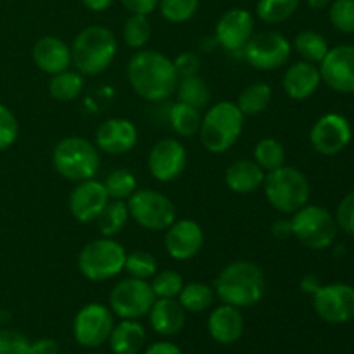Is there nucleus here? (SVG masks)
I'll return each mask as SVG.
<instances>
[{"label":"nucleus","mask_w":354,"mask_h":354,"mask_svg":"<svg viewBox=\"0 0 354 354\" xmlns=\"http://www.w3.org/2000/svg\"><path fill=\"white\" fill-rule=\"evenodd\" d=\"M156 296L147 280L124 279L114 286L109 296V310L121 320H138L149 315Z\"/></svg>","instance_id":"nucleus-10"},{"label":"nucleus","mask_w":354,"mask_h":354,"mask_svg":"<svg viewBox=\"0 0 354 354\" xmlns=\"http://www.w3.org/2000/svg\"><path fill=\"white\" fill-rule=\"evenodd\" d=\"M292 47L303 61L313 62V64H320L325 55H327L328 48H330L324 35L313 30H304L297 33L296 38H294Z\"/></svg>","instance_id":"nucleus-29"},{"label":"nucleus","mask_w":354,"mask_h":354,"mask_svg":"<svg viewBox=\"0 0 354 354\" xmlns=\"http://www.w3.org/2000/svg\"><path fill=\"white\" fill-rule=\"evenodd\" d=\"M52 165L62 178L69 182H83L97 175L100 156L97 145L82 137H66L52 152Z\"/></svg>","instance_id":"nucleus-6"},{"label":"nucleus","mask_w":354,"mask_h":354,"mask_svg":"<svg viewBox=\"0 0 354 354\" xmlns=\"http://www.w3.org/2000/svg\"><path fill=\"white\" fill-rule=\"evenodd\" d=\"M209 335L220 344H234L244 334V317L241 310L230 304L214 308L207 320Z\"/></svg>","instance_id":"nucleus-23"},{"label":"nucleus","mask_w":354,"mask_h":354,"mask_svg":"<svg viewBox=\"0 0 354 354\" xmlns=\"http://www.w3.org/2000/svg\"><path fill=\"white\" fill-rule=\"evenodd\" d=\"M266 171L254 159H239L225 171V183L235 194H252L263 187Z\"/></svg>","instance_id":"nucleus-24"},{"label":"nucleus","mask_w":354,"mask_h":354,"mask_svg":"<svg viewBox=\"0 0 354 354\" xmlns=\"http://www.w3.org/2000/svg\"><path fill=\"white\" fill-rule=\"evenodd\" d=\"M214 297H216V292H214L213 287L203 282L183 283L182 292L178 294L180 304L189 313H203V311H206L214 303Z\"/></svg>","instance_id":"nucleus-32"},{"label":"nucleus","mask_w":354,"mask_h":354,"mask_svg":"<svg viewBox=\"0 0 354 354\" xmlns=\"http://www.w3.org/2000/svg\"><path fill=\"white\" fill-rule=\"evenodd\" d=\"M0 354H33L31 342L21 332L2 328L0 330Z\"/></svg>","instance_id":"nucleus-43"},{"label":"nucleus","mask_w":354,"mask_h":354,"mask_svg":"<svg viewBox=\"0 0 354 354\" xmlns=\"http://www.w3.org/2000/svg\"><path fill=\"white\" fill-rule=\"evenodd\" d=\"M301 0H258L256 14L266 24H280L292 17Z\"/></svg>","instance_id":"nucleus-34"},{"label":"nucleus","mask_w":354,"mask_h":354,"mask_svg":"<svg viewBox=\"0 0 354 354\" xmlns=\"http://www.w3.org/2000/svg\"><path fill=\"white\" fill-rule=\"evenodd\" d=\"M283 90L294 100H306L313 95L322 83L320 68L313 62L299 61L289 66L283 75Z\"/></svg>","instance_id":"nucleus-22"},{"label":"nucleus","mask_w":354,"mask_h":354,"mask_svg":"<svg viewBox=\"0 0 354 354\" xmlns=\"http://www.w3.org/2000/svg\"><path fill=\"white\" fill-rule=\"evenodd\" d=\"M109 203L104 183L95 178L76 183L69 196V211L80 223H92L99 218L106 204Z\"/></svg>","instance_id":"nucleus-18"},{"label":"nucleus","mask_w":354,"mask_h":354,"mask_svg":"<svg viewBox=\"0 0 354 354\" xmlns=\"http://www.w3.org/2000/svg\"><path fill=\"white\" fill-rule=\"evenodd\" d=\"M332 3V0H308V6L313 10H324Z\"/></svg>","instance_id":"nucleus-52"},{"label":"nucleus","mask_w":354,"mask_h":354,"mask_svg":"<svg viewBox=\"0 0 354 354\" xmlns=\"http://www.w3.org/2000/svg\"><path fill=\"white\" fill-rule=\"evenodd\" d=\"M128 211L140 227L152 232H162L176 220V207L165 194L151 189L135 190L128 197Z\"/></svg>","instance_id":"nucleus-9"},{"label":"nucleus","mask_w":354,"mask_h":354,"mask_svg":"<svg viewBox=\"0 0 354 354\" xmlns=\"http://www.w3.org/2000/svg\"><path fill=\"white\" fill-rule=\"evenodd\" d=\"M152 35L151 23L144 14H131L123 26V40L131 48H144Z\"/></svg>","instance_id":"nucleus-36"},{"label":"nucleus","mask_w":354,"mask_h":354,"mask_svg":"<svg viewBox=\"0 0 354 354\" xmlns=\"http://www.w3.org/2000/svg\"><path fill=\"white\" fill-rule=\"evenodd\" d=\"M272 97V86L268 83H252L241 92L237 99V107L244 116H258L263 111L268 109Z\"/></svg>","instance_id":"nucleus-27"},{"label":"nucleus","mask_w":354,"mask_h":354,"mask_svg":"<svg viewBox=\"0 0 354 354\" xmlns=\"http://www.w3.org/2000/svg\"><path fill=\"white\" fill-rule=\"evenodd\" d=\"M118 41L104 26H88L80 31L71 45V64L83 76H95L113 64Z\"/></svg>","instance_id":"nucleus-3"},{"label":"nucleus","mask_w":354,"mask_h":354,"mask_svg":"<svg viewBox=\"0 0 354 354\" xmlns=\"http://www.w3.org/2000/svg\"><path fill=\"white\" fill-rule=\"evenodd\" d=\"M120 2L130 14H144V16L154 12L159 6V0H120Z\"/></svg>","instance_id":"nucleus-46"},{"label":"nucleus","mask_w":354,"mask_h":354,"mask_svg":"<svg viewBox=\"0 0 354 354\" xmlns=\"http://www.w3.org/2000/svg\"><path fill=\"white\" fill-rule=\"evenodd\" d=\"M244 118L237 104L228 100L211 106L204 114L199 128L204 147L213 154L227 152L241 137L244 130Z\"/></svg>","instance_id":"nucleus-4"},{"label":"nucleus","mask_w":354,"mask_h":354,"mask_svg":"<svg viewBox=\"0 0 354 354\" xmlns=\"http://www.w3.org/2000/svg\"><path fill=\"white\" fill-rule=\"evenodd\" d=\"M272 234L277 239L292 237V223H290V220H277L272 225Z\"/></svg>","instance_id":"nucleus-49"},{"label":"nucleus","mask_w":354,"mask_h":354,"mask_svg":"<svg viewBox=\"0 0 354 354\" xmlns=\"http://www.w3.org/2000/svg\"><path fill=\"white\" fill-rule=\"evenodd\" d=\"M130 220L128 204L121 199H113L106 204L102 213L97 218V227L104 237H114L127 227Z\"/></svg>","instance_id":"nucleus-28"},{"label":"nucleus","mask_w":354,"mask_h":354,"mask_svg":"<svg viewBox=\"0 0 354 354\" xmlns=\"http://www.w3.org/2000/svg\"><path fill=\"white\" fill-rule=\"evenodd\" d=\"M145 339V328L137 320H121L113 327L107 342L114 354H138L144 348Z\"/></svg>","instance_id":"nucleus-26"},{"label":"nucleus","mask_w":354,"mask_h":354,"mask_svg":"<svg viewBox=\"0 0 354 354\" xmlns=\"http://www.w3.org/2000/svg\"><path fill=\"white\" fill-rule=\"evenodd\" d=\"M113 327V311L100 303H90L76 313L73 334L83 348H99L109 341Z\"/></svg>","instance_id":"nucleus-12"},{"label":"nucleus","mask_w":354,"mask_h":354,"mask_svg":"<svg viewBox=\"0 0 354 354\" xmlns=\"http://www.w3.org/2000/svg\"><path fill=\"white\" fill-rule=\"evenodd\" d=\"M313 308L318 317L332 325H341L354 318V287L335 282L322 286L313 294Z\"/></svg>","instance_id":"nucleus-13"},{"label":"nucleus","mask_w":354,"mask_h":354,"mask_svg":"<svg viewBox=\"0 0 354 354\" xmlns=\"http://www.w3.org/2000/svg\"><path fill=\"white\" fill-rule=\"evenodd\" d=\"M353 140V127L346 116L328 113L318 118L310 131V142L318 154L335 156L344 151Z\"/></svg>","instance_id":"nucleus-14"},{"label":"nucleus","mask_w":354,"mask_h":354,"mask_svg":"<svg viewBox=\"0 0 354 354\" xmlns=\"http://www.w3.org/2000/svg\"><path fill=\"white\" fill-rule=\"evenodd\" d=\"M169 127L180 137H192V135L199 133L201 121V111L196 107L189 106V104L176 102L173 104L171 109H169Z\"/></svg>","instance_id":"nucleus-30"},{"label":"nucleus","mask_w":354,"mask_h":354,"mask_svg":"<svg viewBox=\"0 0 354 354\" xmlns=\"http://www.w3.org/2000/svg\"><path fill=\"white\" fill-rule=\"evenodd\" d=\"M214 292L225 304L251 308L265 296V273L256 263L234 261L214 280Z\"/></svg>","instance_id":"nucleus-2"},{"label":"nucleus","mask_w":354,"mask_h":354,"mask_svg":"<svg viewBox=\"0 0 354 354\" xmlns=\"http://www.w3.org/2000/svg\"><path fill=\"white\" fill-rule=\"evenodd\" d=\"M173 66H175V71L178 75V78L196 76L199 75L201 59L194 52H183V54L176 55V59H173Z\"/></svg>","instance_id":"nucleus-45"},{"label":"nucleus","mask_w":354,"mask_h":354,"mask_svg":"<svg viewBox=\"0 0 354 354\" xmlns=\"http://www.w3.org/2000/svg\"><path fill=\"white\" fill-rule=\"evenodd\" d=\"M332 26L341 33H354V0H334L328 9Z\"/></svg>","instance_id":"nucleus-41"},{"label":"nucleus","mask_w":354,"mask_h":354,"mask_svg":"<svg viewBox=\"0 0 354 354\" xmlns=\"http://www.w3.org/2000/svg\"><path fill=\"white\" fill-rule=\"evenodd\" d=\"M145 354H183L182 349L173 342H154L149 346Z\"/></svg>","instance_id":"nucleus-48"},{"label":"nucleus","mask_w":354,"mask_h":354,"mask_svg":"<svg viewBox=\"0 0 354 354\" xmlns=\"http://www.w3.org/2000/svg\"><path fill=\"white\" fill-rule=\"evenodd\" d=\"M127 75L135 93L149 102H162L169 99L175 93L180 80L171 59L158 50L145 48L131 55Z\"/></svg>","instance_id":"nucleus-1"},{"label":"nucleus","mask_w":354,"mask_h":354,"mask_svg":"<svg viewBox=\"0 0 354 354\" xmlns=\"http://www.w3.org/2000/svg\"><path fill=\"white\" fill-rule=\"evenodd\" d=\"M82 2L86 9L93 10V12H100V10L109 9L114 0H82Z\"/></svg>","instance_id":"nucleus-51"},{"label":"nucleus","mask_w":354,"mask_h":354,"mask_svg":"<svg viewBox=\"0 0 354 354\" xmlns=\"http://www.w3.org/2000/svg\"><path fill=\"white\" fill-rule=\"evenodd\" d=\"M292 237H296L304 248L313 251H324L334 245L337 239V221L325 207L317 204H306L290 218Z\"/></svg>","instance_id":"nucleus-8"},{"label":"nucleus","mask_w":354,"mask_h":354,"mask_svg":"<svg viewBox=\"0 0 354 354\" xmlns=\"http://www.w3.org/2000/svg\"><path fill=\"white\" fill-rule=\"evenodd\" d=\"M31 353L33 354H59V344L54 339H38L31 342Z\"/></svg>","instance_id":"nucleus-47"},{"label":"nucleus","mask_w":354,"mask_h":354,"mask_svg":"<svg viewBox=\"0 0 354 354\" xmlns=\"http://www.w3.org/2000/svg\"><path fill=\"white\" fill-rule=\"evenodd\" d=\"M149 173L158 182L168 183L180 178L187 168V151L176 138H162L151 149L147 158Z\"/></svg>","instance_id":"nucleus-15"},{"label":"nucleus","mask_w":354,"mask_h":354,"mask_svg":"<svg viewBox=\"0 0 354 354\" xmlns=\"http://www.w3.org/2000/svg\"><path fill=\"white\" fill-rule=\"evenodd\" d=\"M322 82L339 93H354V45L328 48L320 62Z\"/></svg>","instance_id":"nucleus-16"},{"label":"nucleus","mask_w":354,"mask_h":354,"mask_svg":"<svg viewBox=\"0 0 354 354\" xmlns=\"http://www.w3.org/2000/svg\"><path fill=\"white\" fill-rule=\"evenodd\" d=\"M33 61L47 75H57L71 66V47L59 37H41L33 45Z\"/></svg>","instance_id":"nucleus-21"},{"label":"nucleus","mask_w":354,"mask_h":354,"mask_svg":"<svg viewBox=\"0 0 354 354\" xmlns=\"http://www.w3.org/2000/svg\"><path fill=\"white\" fill-rule=\"evenodd\" d=\"M335 221H337L339 230L346 232L348 235H354V190L339 203L337 211H335Z\"/></svg>","instance_id":"nucleus-44"},{"label":"nucleus","mask_w":354,"mask_h":354,"mask_svg":"<svg viewBox=\"0 0 354 354\" xmlns=\"http://www.w3.org/2000/svg\"><path fill=\"white\" fill-rule=\"evenodd\" d=\"M263 187L266 201L282 214H294L310 203V182L303 171L292 166H282L266 173Z\"/></svg>","instance_id":"nucleus-5"},{"label":"nucleus","mask_w":354,"mask_h":354,"mask_svg":"<svg viewBox=\"0 0 354 354\" xmlns=\"http://www.w3.org/2000/svg\"><path fill=\"white\" fill-rule=\"evenodd\" d=\"M183 283L185 282L180 273L173 272V270H165L152 277L151 287L156 299H176L178 294L182 292Z\"/></svg>","instance_id":"nucleus-38"},{"label":"nucleus","mask_w":354,"mask_h":354,"mask_svg":"<svg viewBox=\"0 0 354 354\" xmlns=\"http://www.w3.org/2000/svg\"><path fill=\"white\" fill-rule=\"evenodd\" d=\"M137 127L127 118H111L104 121L95 131L97 149L111 156L127 154L137 145Z\"/></svg>","instance_id":"nucleus-20"},{"label":"nucleus","mask_w":354,"mask_h":354,"mask_svg":"<svg viewBox=\"0 0 354 354\" xmlns=\"http://www.w3.org/2000/svg\"><path fill=\"white\" fill-rule=\"evenodd\" d=\"M286 149L275 138H263L254 147V161L265 169L266 173L286 166Z\"/></svg>","instance_id":"nucleus-35"},{"label":"nucleus","mask_w":354,"mask_h":354,"mask_svg":"<svg viewBox=\"0 0 354 354\" xmlns=\"http://www.w3.org/2000/svg\"><path fill=\"white\" fill-rule=\"evenodd\" d=\"M161 16L169 23H185L199 9V0H159Z\"/></svg>","instance_id":"nucleus-40"},{"label":"nucleus","mask_w":354,"mask_h":354,"mask_svg":"<svg viewBox=\"0 0 354 354\" xmlns=\"http://www.w3.org/2000/svg\"><path fill=\"white\" fill-rule=\"evenodd\" d=\"M254 35V17L249 10L235 7L221 14L214 28V40L227 52H242Z\"/></svg>","instance_id":"nucleus-17"},{"label":"nucleus","mask_w":354,"mask_h":354,"mask_svg":"<svg viewBox=\"0 0 354 354\" xmlns=\"http://www.w3.org/2000/svg\"><path fill=\"white\" fill-rule=\"evenodd\" d=\"M242 52L249 66L259 71H272L287 64L292 44L279 31H261L252 35Z\"/></svg>","instance_id":"nucleus-11"},{"label":"nucleus","mask_w":354,"mask_h":354,"mask_svg":"<svg viewBox=\"0 0 354 354\" xmlns=\"http://www.w3.org/2000/svg\"><path fill=\"white\" fill-rule=\"evenodd\" d=\"M320 287H322L320 280H318L315 275H306L303 280H301V289H303L306 294H311V296H313Z\"/></svg>","instance_id":"nucleus-50"},{"label":"nucleus","mask_w":354,"mask_h":354,"mask_svg":"<svg viewBox=\"0 0 354 354\" xmlns=\"http://www.w3.org/2000/svg\"><path fill=\"white\" fill-rule=\"evenodd\" d=\"M149 322L159 335L171 337L185 325V310L176 299H156L149 311Z\"/></svg>","instance_id":"nucleus-25"},{"label":"nucleus","mask_w":354,"mask_h":354,"mask_svg":"<svg viewBox=\"0 0 354 354\" xmlns=\"http://www.w3.org/2000/svg\"><path fill=\"white\" fill-rule=\"evenodd\" d=\"M204 244V232L194 220H175L165 235L168 254L176 261H187L199 254Z\"/></svg>","instance_id":"nucleus-19"},{"label":"nucleus","mask_w":354,"mask_h":354,"mask_svg":"<svg viewBox=\"0 0 354 354\" xmlns=\"http://www.w3.org/2000/svg\"><path fill=\"white\" fill-rule=\"evenodd\" d=\"M127 251L113 237H102L88 242L80 251L78 268L85 279L92 282H106L124 270Z\"/></svg>","instance_id":"nucleus-7"},{"label":"nucleus","mask_w":354,"mask_h":354,"mask_svg":"<svg viewBox=\"0 0 354 354\" xmlns=\"http://www.w3.org/2000/svg\"><path fill=\"white\" fill-rule=\"evenodd\" d=\"M124 270L133 279L149 280L158 273V259L147 251H135L127 254Z\"/></svg>","instance_id":"nucleus-39"},{"label":"nucleus","mask_w":354,"mask_h":354,"mask_svg":"<svg viewBox=\"0 0 354 354\" xmlns=\"http://www.w3.org/2000/svg\"><path fill=\"white\" fill-rule=\"evenodd\" d=\"M19 133V124L12 111L0 102V151H6L16 142Z\"/></svg>","instance_id":"nucleus-42"},{"label":"nucleus","mask_w":354,"mask_h":354,"mask_svg":"<svg viewBox=\"0 0 354 354\" xmlns=\"http://www.w3.org/2000/svg\"><path fill=\"white\" fill-rule=\"evenodd\" d=\"M175 92L178 95V102L189 104V106L196 107L199 111L206 107L211 99L209 86L199 75L180 78Z\"/></svg>","instance_id":"nucleus-33"},{"label":"nucleus","mask_w":354,"mask_h":354,"mask_svg":"<svg viewBox=\"0 0 354 354\" xmlns=\"http://www.w3.org/2000/svg\"><path fill=\"white\" fill-rule=\"evenodd\" d=\"M83 86H85V80H83L82 73L66 69L57 75H52L50 83H48V92L55 100L69 102V100L78 99L80 93L83 92Z\"/></svg>","instance_id":"nucleus-31"},{"label":"nucleus","mask_w":354,"mask_h":354,"mask_svg":"<svg viewBox=\"0 0 354 354\" xmlns=\"http://www.w3.org/2000/svg\"><path fill=\"white\" fill-rule=\"evenodd\" d=\"M102 183L109 199L124 201L137 190V178L133 173L124 168L111 171Z\"/></svg>","instance_id":"nucleus-37"}]
</instances>
